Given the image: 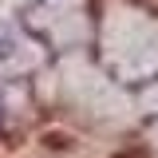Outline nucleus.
<instances>
[{"label":"nucleus","mask_w":158,"mask_h":158,"mask_svg":"<svg viewBox=\"0 0 158 158\" xmlns=\"http://www.w3.org/2000/svg\"><path fill=\"white\" fill-rule=\"evenodd\" d=\"M0 115H4V99H0Z\"/></svg>","instance_id":"nucleus-1"}]
</instances>
